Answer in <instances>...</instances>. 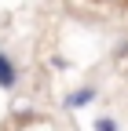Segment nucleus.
<instances>
[{
	"instance_id": "2",
	"label": "nucleus",
	"mask_w": 128,
	"mask_h": 131,
	"mask_svg": "<svg viewBox=\"0 0 128 131\" xmlns=\"http://www.w3.org/2000/svg\"><path fill=\"white\" fill-rule=\"evenodd\" d=\"M95 95H99V91H95L92 84H84V88H77V91H70L66 98H62V106H66V109H84V106L95 102Z\"/></svg>"
},
{
	"instance_id": "3",
	"label": "nucleus",
	"mask_w": 128,
	"mask_h": 131,
	"mask_svg": "<svg viewBox=\"0 0 128 131\" xmlns=\"http://www.w3.org/2000/svg\"><path fill=\"white\" fill-rule=\"evenodd\" d=\"M95 131H121L114 117H95Z\"/></svg>"
},
{
	"instance_id": "4",
	"label": "nucleus",
	"mask_w": 128,
	"mask_h": 131,
	"mask_svg": "<svg viewBox=\"0 0 128 131\" xmlns=\"http://www.w3.org/2000/svg\"><path fill=\"white\" fill-rule=\"evenodd\" d=\"M114 58H117V62H124V58H128V40H121V44L114 47Z\"/></svg>"
},
{
	"instance_id": "1",
	"label": "nucleus",
	"mask_w": 128,
	"mask_h": 131,
	"mask_svg": "<svg viewBox=\"0 0 128 131\" xmlns=\"http://www.w3.org/2000/svg\"><path fill=\"white\" fill-rule=\"evenodd\" d=\"M15 84H19V66L0 47V91H15Z\"/></svg>"
}]
</instances>
